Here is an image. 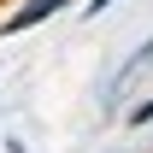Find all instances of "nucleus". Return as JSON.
Segmentation results:
<instances>
[{
    "label": "nucleus",
    "instance_id": "obj_1",
    "mask_svg": "<svg viewBox=\"0 0 153 153\" xmlns=\"http://www.w3.org/2000/svg\"><path fill=\"white\" fill-rule=\"evenodd\" d=\"M82 0H12V12L0 18V36H24V30H36V24L59 18V12H71Z\"/></svg>",
    "mask_w": 153,
    "mask_h": 153
},
{
    "label": "nucleus",
    "instance_id": "obj_2",
    "mask_svg": "<svg viewBox=\"0 0 153 153\" xmlns=\"http://www.w3.org/2000/svg\"><path fill=\"white\" fill-rule=\"evenodd\" d=\"M124 124H130V130H147V124H153V94L135 100V106H124Z\"/></svg>",
    "mask_w": 153,
    "mask_h": 153
},
{
    "label": "nucleus",
    "instance_id": "obj_3",
    "mask_svg": "<svg viewBox=\"0 0 153 153\" xmlns=\"http://www.w3.org/2000/svg\"><path fill=\"white\" fill-rule=\"evenodd\" d=\"M106 6H118V0H82V18H100Z\"/></svg>",
    "mask_w": 153,
    "mask_h": 153
},
{
    "label": "nucleus",
    "instance_id": "obj_4",
    "mask_svg": "<svg viewBox=\"0 0 153 153\" xmlns=\"http://www.w3.org/2000/svg\"><path fill=\"white\" fill-rule=\"evenodd\" d=\"M6 153H30V147H24V141H18V135H6Z\"/></svg>",
    "mask_w": 153,
    "mask_h": 153
}]
</instances>
